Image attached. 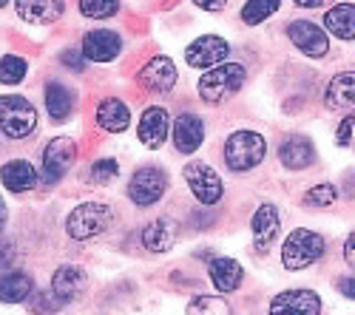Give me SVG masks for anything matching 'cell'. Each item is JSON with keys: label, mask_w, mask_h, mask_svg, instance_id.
Segmentation results:
<instances>
[{"label": "cell", "mask_w": 355, "mask_h": 315, "mask_svg": "<svg viewBox=\"0 0 355 315\" xmlns=\"http://www.w3.org/2000/svg\"><path fill=\"white\" fill-rule=\"evenodd\" d=\"M344 259H347V264L355 270V231L349 233V239H347V244H344Z\"/></svg>", "instance_id": "40"}, {"label": "cell", "mask_w": 355, "mask_h": 315, "mask_svg": "<svg viewBox=\"0 0 355 315\" xmlns=\"http://www.w3.org/2000/svg\"><path fill=\"white\" fill-rule=\"evenodd\" d=\"M188 315H233V307L222 296H196L188 304Z\"/></svg>", "instance_id": "28"}, {"label": "cell", "mask_w": 355, "mask_h": 315, "mask_svg": "<svg viewBox=\"0 0 355 315\" xmlns=\"http://www.w3.org/2000/svg\"><path fill=\"white\" fill-rule=\"evenodd\" d=\"M46 111H49V117L54 123H63L71 117V111H74V91L69 89V85L63 82H46Z\"/></svg>", "instance_id": "23"}, {"label": "cell", "mask_w": 355, "mask_h": 315, "mask_svg": "<svg viewBox=\"0 0 355 315\" xmlns=\"http://www.w3.org/2000/svg\"><path fill=\"white\" fill-rule=\"evenodd\" d=\"M123 51V37L111 28H94L83 37V57L92 63H111Z\"/></svg>", "instance_id": "13"}, {"label": "cell", "mask_w": 355, "mask_h": 315, "mask_svg": "<svg viewBox=\"0 0 355 315\" xmlns=\"http://www.w3.org/2000/svg\"><path fill=\"white\" fill-rule=\"evenodd\" d=\"M171 136H173V148L180 154H193L205 142V123H202V117H196V114H191V111L180 114L176 123H173Z\"/></svg>", "instance_id": "16"}, {"label": "cell", "mask_w": 355, "mask_h": 315, "mask_svg": "<svg viewBox=\"0 0 355 315\" xmlns=\"http://www.w3.org/2000/svg\"><path fill=\"white\" fill-rule=\"evenodd\" d=\"M193 3L199 9H205V12H222L227 6V0H193Z\"/></svg>", "instance_id": "39"}, {"label": "cell", "mask_w": 355, "mask_h": 315, "mask_svg": "<svg viewBox=\"0 0 355 315\" xmlns=\"http://www.w3.org/2000/svg\"><path fill=\"white\" fill-rule=\"evenodd\" d=\"M116 174H120V165H116V159H97L92 165V182H97V185L114 182Z\"/></svg>", "instance_id": "34"}, {"label": "cell", "mask_w": 355, "mask_h": 315, "mask_svg": "<svg viewBox=\"0 0 355 315\" xmlns=\"http://www.w3.org/2000/svg\"><path fill=\"white\" fill-rule=\"evenodd\" d=\"M15 259H17L15 244H9V242H0V270L12 267V262H15Z\"/></svg>", "instance_id": "37"}, {"label": "cell", "mask_w": 355, "mask_h": 315, "mask_svg": "<svg viewBox=\"0 0 355 315\" xmlns=\"http://www.w3.org/2000/svg\"><path fill=\"white\" fill-rule=\"evenodd\" d=\"M336 199H338V188L333 182H318L304 193L302 202L307 208H330V205H336Z\"/></svg>", "instance_id": "30"}, {"label": "cell", "mask_w": 355, "mask_h": 315, "mask_svg": "<svg viewBox=\"0 0 355 315\" xmlns=\"http://www.w3.org/2000/svg\"><path fill=\"white\" fill-rule=\"evenodd\" d=\"M279 159L284 162V168L290 170H304L315 162V148H313V142L302 134H295V136H287L282 142V148H279Z\"/></svg>", "instance_id": "19"}, {"label": "cell", "mask_w": 355, "mask_h": 315, "mask_svg": "<svg viewBox=\"0 0 355 315\" xmlns=\"http://www.w3.org/2000/svg\"><path fill=\"white\" fill-rule=\"evenodd\" d=\"M17 17L32 26H49L57 23L66 12V0H15Z\"/></svg>", "instance_id": "15"}, {"label": "cell", "mask_w": 355, "mask_h": 315, "mask_svg": "<svg viewBox=\"0 0 355 315\" xmlns=\"http://www.w3.org/2000/svg\"><path fill=\"white\" fill-rule=\"evenodd\" d=\"M208 276H211L214 287H216L219 293H233V290H239V284H242V278H245V270H242V264L236 262V259L219 255V259L211 262Z\"/></svg>", "instance_id": "21"}, {"label": "cell", "mask_w": 355, "mask_h": 315, "mask_svg": "<svg viewBox=\"0 0 355 315\" xmlns=\"http://www.w3.org/2000/svg\"><path fill=\"white\" fill-rule=\"evenodd\" d=\"M77 159V145L71 136H54L46 151H43V168H40V177L46 185H57L66 174L69 168Z\"/></svg>", "instance_id": "8"}, {"label": "cell", "mask_w": 355, "mask_h": 315, "mask_svg": "<svg viewBox=\"0 0 355 315\" xmlns=\"http://www.w3.org/2000/svg\"><path fill=\"white\" fill-rule=\"evenodd\" d=\"M168 111L162 105H151V108H145V114L139 117V125H137V134H139V142L145 148H162L165 145V139H168Z\"/></svg>", "instance_id": "14"}, {"label": "cell", "mask_w": 355, "mask_h": 315, "mask_svg": "<svg viewBox=\"0 0 355 315\" xmlns=\"http://www.w3.org/2000/svg\"><path fill=\"white\" fill-rule=\"evenodd\" d=\"M264 154H268V142L259 131H236L225 142V162L236 174L256 168L264 159Z\"/></svg>", "instance_id": "2"}, {"label": "cell", "mask_w": 355, "mask_h": 315, "mask_svg": "<svg viewBox=\"0 0 355 315\" xmlns=\"http://www.w3.org/2000/svg\"><path fill=\"white\" fill-rule=\"evenodd\" d=\"M32 290H35V281L23 270L6 273L3 278H0V301L3 304H23V301H28Z\"/></svg>", "instance_id": "25"}, {"label": "cell", "mask_w": 355, "mask_h": 315, "mask_svg": "<svg viewBox=\"0 0 355 315\" xmlns=\"http://www.w3.org/2000/svg\"><path fill=\"white\" fill-rule=\"evenodd\" d=\"M165 190H168V174H165L162 168H154V165L137 168L131 182H128V199H131L137 208L157 205Z\"/></svg>", "instance_id": "7"}, {"label": "cell", "mask_w": 355, "mask_h": 315, "mask_svg": "<svg viewBox=\"0 0 355 315\" xmlns=\"http://www.w3.org/2000/svg\"><path fill=\"white\" fill-rule=\"evenodd\" d=\"M28 71V63L23 60V57L17 54H6V57H0V82H6V85H17Z\"/></svg>", "instance_id": "31"}, {"label": "cell", "mask_w": 355, "mask_h": 315, "mask_svg": "<svg viewBox=\"0 0 355 315\" xmlns=\"http://www.w3.org/2000/svg\"><path fill=\"white\" fill-rule=\"evenodd\" d=\"M250 231H253V244L259 253H264L279 236V208L276 205H261L256 213H253V222H250Z\"/></svg>", "instance_id": "18"}, {"label": "cell", "mask_w": 355, "mask_h": 315, "mask_svg": "<svg viewBox=\"0 0 355 315\" xmlns=\"http://www.w3.org/2000/svg\"><path fill=\"white\" fill-rule=\"evenodd\" d=\"M0 182H3V188L12 193H26L37 185V170L26 159H15V162H6L0 168Z\"/></svg>", "instance_id": "22"}, {"label": "cell", "mask_w": 355, "mask_h": 315, "mask_svg": "<svg viewBox=\"0 0 355 315\" xmlns=\"http://www.w3.org/2000/svg\"><path fill=\"white\" fill-rule=\"evenodd\" d=\"M352 125H355V114H349V117H344L341 120V125H338V131H336V142L344 148V145H349V139H352Z\"/></svg>", "instance_id": "35"}, {"label": "cell", "mask_w": 355, "mask_h": 315, "mask_svg": "<svg viewBox=\"0 0 355 315\" xmlns=\"http://www.w3.org/2000/svg\"><path fill=\"white\" fill-rule=\"evenodd\" d=\"M6 216H9V210H6L3 196H0V231H3V227H6Z\"/></svg>", "instance_id": "42"}, {"label": "cell", "mask_w": 355, "mask_h": 315, "mask_svg": "<svg viewBox=\"0 0 355 315\" xmlns=\"http://www.w3.org/2000/svg\"><path fill=\"white\" fill-rule=\"evenodd\" d=\"M97 125L108 134H123L131 125V111L120 97H105L97 105Z\"/></svg>", "instance_id": "20"}, {"label": "cell", "mask_w": 355, "mask_h": 315, "mask_svg": "<svg viewBox=\"0 0 355 315\" xmlns=\"http://www.w3.org/2000/svg\"><path fill=\"white\" fill-rule=\"evenodd\" d=\"M60 63L69 66L71 71H83V69H85V57H83L80 51H74V48H66V51L60 54Z\"/></svg>", "instance_id": "36"}, {"label": "cell", "mask_w": 355, "mask_h": 315, "mask_svg": "<svg viewBox=\"0 0 355 315\" xmlns=\"http://www.w3.org/2000/svg\"><path fill=\"white\" fill-rule=\"evenodd\" d=\"M227 54H230V43L225 37L205 35L185 48V63L191 69H214L219 63H227Z\"/></svg>", "instance_id": "9"}, {"label": "cell", "mask_w": 355, "mask_h": 315, "mask_svg": "<svg viewBox=\"0 0 355 315\" xmlns=\"http://www.w3.org/2000/svg\"><path fill=\"white\" fill-rule=\"evenodd\" d=\"M321 3H324V0H295V6H302V9H315Z\"/></svg>", "instance_id": "41"}, {"label": "cell", "mask_w": 355, "mask_h": 315, "mask_svg": "<svg viewBox=\"0 0 355 315\" xmlns=\"http://www.w3.org/2000/svg\"><path fill=\"white\" fill-rule=\"evenodd\" d=\"M324 102L333 111H341V108H349L355 105V71H341L330 80L327 85V94H324Z\"/></svg>", "instance_id": "24"}, {"label": "cell", "mask_w": 355, "mask_h": 315, "mask_svg": "<svg viewBox=\"0 0 355 315\" xmlns=\"http://www.w3.org/2000/svg\"><path fill=\"white\" fill-rule=\"evenodd\" d=\"M114 219V210L105 202H83L77 205L69 219H66V233L77 242H88V239H97L100 233L108 231V224Z\"/></svg>", "instance_id": "3"}, {"label": "cell", "mask_w": 355, "mask_h": 315, "mask_svg": "<svg viewBox=\"0 0 355 315\" xmlns=\"http://www.w3.org/2000/svg\"><path fill=\"white\" fill-rule=\"evenodd\" d=\"M139 85L145 91L151 94H168L173 85H176V66L171 57H154V60H148L139 74H137Z\"/></svg>", "instance_id": "12"}, {"label": "cell", "mask_w": 355, "mask_h": 315, "mask_svg": "<svg viewBox=\"0 0 355 315\" xmlns=\"http://www.w3.org/2000/svg\"><path fill=\"white\" fill-rule=\"evenodd\" d=\"M324 255V239L307 227H295V231L284 239L282 247V264L287 270H304L310 264H315Z\"/></svg>", "instance_id": "5"}, {"label": "cell", "mask_w": 355, "mask_h": 315, "mask_svg": "<svg viewBox=\"0 0 355 315\" xmlns=\"http://www.w3.org/2000/svg\"><path fill=\"white\" fill-rule=\"evenodd\" d=\"M324 28L338 40H355V6L352 3H338L324 15Z\"/></svg>", "instance_id": "26"}, {"label": "cell", "mask_w": 355, "mask_h": 315, "mask_svg": "<svg viewBox=\"0 0 355 315\" xmlns=\"http://www.w3.org/2000/svg\"><path fill=\"white\" fill-rule=\"evenodd\" d=\"M282 0H248V3L242 6V23L248 26H259L264 23L273 12H279Z\"/></svg>", "instance_id": "29"}, {"label": "cell", "mask_w": 355, "mask_h": 315, "mask_svg": "<svg viewBox=\"0 0 355 315\" xmlns=\"http://www.w3.org/2000/svg\"><path fill=\"white\" fill-rule=\"evenodd\" d=\"M80 12L92 20H108L120 12V0H80Z\"/></svg>", "instance_id": "32"}, {"label": "cell", "mask_w": 355, "mask_h": 315, "mask_svg": "<svg viewBox=\"0 0 355 315\" xmlns=\"http://www.w3.org/2000/svg\"><path fill=\"white\" fill-rule=\"evenodd\" d=\"M173 236H176L173 224L168 219H157L142 231V244H145V250H151V253H165V250H171Z\"/></svg>", "instance_id": "27"}, {"label": "cell", "mask_w": 355, "mask_h": 315, "mask_svg": "<svg viewBox=\"0 0 355 315\" xmlns=\"http://www.w3.org/2000/svg\"><path fill=\"white\" fill-rule=\"evenodd\" d=\"M318 312H321V298L307 287L284 290L270 301V315H318Z\"/></svg>", "instance_id": "11"}, {"label": "cell", "mask_w": 355, "mask_h": 315, "mask_svg": "<svg viewBox=\"0 0 355 315\" xmlns=\"http://www.w3.org/2000/svg\"><path fill=\"white\" fill-rule=\"evenodd\" d=\"M287 37L290 43L307 57H324L330 51V40L327 32L321 26H315L313 20H293L287 26Z\"/></svg>", "instance_id": "10"}, {"label": "cell", "mask_w": 355, "mask_h": 315, "mask_svg": "<svg viewBox=\"0 0 355 315\" xmlns=\"http://www.w3.org/2000/svg\"><path fill=\"white\" fill-rule=\"evenodd\" d=\"M182 177H185L191 193L196 196V202H199L202 208L216 205L219 199L225 196V185H222L219 174H216V170H214L208 162H199V159L188 162L185 170H182Z\"/></svg>", "instance_id": "6"}, {"label": "cell", "mask_w": 355, "mask_h": 315, "mask_svg": "<svg viewBox=\"0 0 355 315\" xmlns=\"http://www.w3.org/2000/svg\"><path fill=\"white\" fill-rule=\"evenodd\" d=\"M245 80H248L245 66H239V63H219L211 71L202 74V80H199V97H202V102H208V105H219V102H225L227 97H233L236 91H239L245 85Z\"/></svg>", "instance_id": "1"}, {"label": "cell", "mask_w": 355, "mask_h": 315, "mask_svg": "<svg viewBox=\"0 0 355 315\" xmlns=\"http://www.w3.org/2000/svg\"><path fill=\"white\" fill-rule=\"evenodd\" d=\"M37 128V111L35 105L17 97V94H3L0 97V131L9 139H26Z\"/></svg>", "instance_id": "4"}, {"label": "cell", "mask_w": 355, "mask_h": 315, "mask_svg": "<svg viewBox=\"0 0 355 315\" xmlns=\"http://www.w3.org/2000/svg\"><path fill=\"white\" fill-rule=\"evenodd\" d=\"M338 293L341 296H347V298H352L355 301V276H347V278H338Z\"/></svg>", "instance_id": "38"}, {"label": "cell", "mask_w": 355, "mask_h": 315, "mask_svg": "<svg viewBox=\"0 0 355 315\" xmlns=\"http://www.w3.org/2000/svg\"><path fill=\"white\" fill-rule=\"evenodd\" d=\"M60 298H57L54 293H32L28 296V309H32L35 315H51L60 309Z\"/></svg>", "instance_id": "33"}, {"label": "cell", "mask_w": 355, "mask_h": 315, "mask_svg": "<svg viewBox=\"0 0 355 315\" xmlns=\"http://www.w3.org/2000/svg\"><path fill=\"white\" fill-rule=\"evenodd\" d=\"M6 3H9V0H0V9H3V6H6Z\"/></svg>", "instance_id": "43"}, {"label": "cell", "mask_w": 355, "mask_h": 315, "mask_svg": "<svg viewBox=\"0 0 355 315\" xmlns=\"http://www.w3.org/2000/svg\"><path fill=\"white\" fill-rule=\"evenodd\" d=\"M88 284V273L77 264H63L51 276V293L60 301H77Z\"/></svg>", "instance_id": "17"}]
</instances>
